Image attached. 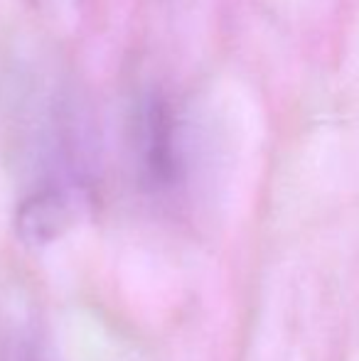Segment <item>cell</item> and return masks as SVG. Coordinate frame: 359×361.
<instances>
[{
	"label": "cell",
	"instance_id": "2",
	"mask_svg": "<svg viewBox=\"0 0 359 361\" xmlns=\"http://www.w3.org/2000/svg\"><path fill=\"white\" fill-rule=\"evenodd\" d=\"M74 221V200L67 190L47 185L20 202L15 212V233L28 246H47L57 241Z\"/></svg>",
	"mask_w": 359,
	"mask_h": 361
},
{
	"label": "cell",
	"instance_id": "3",
	"mask_svg": "<svg viewBox=\"0 0 359 361\" xmlns=\"http://www.w3.org/2000/svg\"><path fill=\"white\" fill-rule=\"evenodd\" d=\"M79 3L82 0H35L37 10H42L44 15H49L54 20L74 18L79 13Z\"/></svg>",
	"mask_w": 359,
	"mask_h": 361
},
{
	"label": "cell",
	"instance_id": "1",
	"mask_svg": "<svg viewBox=\"0 0 359 361\" xmlns=\"http://www.w3.org/2000/svg\"><path fill=\"white\" fill-rule=\"evenodd\" d=\"M133 157L145 190L170 192L185 175L180 121L163 96H148L133 118Z\"/></svg>",
	"mask_w": 359,
	"mask_h": 361
}]
</instances>
